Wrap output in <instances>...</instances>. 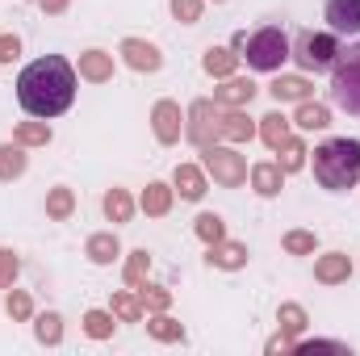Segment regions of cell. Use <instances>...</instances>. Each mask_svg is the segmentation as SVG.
I'll use <instances>...</instances> for the list:
<instances>
[{
  "mask_svg": "<svg viewBox=\"0 0 360 356\" xmlns=\"http://www.w3.org/2000/svg\"><path fill=\"white\" fill-rule=\"evenodd\" d=\"M17 101L30 117H59L76 101V68L63 55H42L17 76Z\"/></svg>",
  "mask_w": 360,
  "mask_h": 356,
  "instance_id": "1",
  "label": "cell"
},
{
  "mask_svg": "<svg viewBox=\"0 0 360 356\" xmlns=\"http://www.w3.org/2000/svg\"><path fill=\"white\" fill-rule=\"evenodd\" d=\"M314 180L327 193H344L360 180V139H327L314 147Z\"/></svg>",
  "mask_w": 360,
  "mask_h": 356,
  "instance_id": "2",
  "label": "cell"
},
{
  "mask_svg": "<svg viewBox=\"0 0 360 356\" xmlns=\"http://www.w3.org/2000/svg\"><path fill=\"white\" fill-rule=\"evenodd\" d=\"M331 101L348 117H360V42H352L348 51L335 55V68H331Z\"/></svg>",
  "mask_w": 360,
  "mask_h": 356,
  "instance_id": "3",
  "label": "cell"
},
{
  "mask_svg": "<svg viewBox=\"0 0 360 356\" xmlns=\"http://www.w3.org/2000/svg\"><path fill=\"white\" fill-rule=\"evenodd\" d=\"M239 59H248V68H256V72H281V63L289 59V38H285V30H281V25L256 30V34L243 42V55H239Z\"/></svg>",
  "mask_w": 360,
  "mask_h": 356,
  "instance_id": "4",
  "label": "cell"
},
{
  "mask_svg": "<svg viewBox=\"0 0 360 356\" xmlns=\"http://www.w3.org/2000/svg\"><path fill=\"white\" fill-rule=\"evenodd\" d=\"M335 55H340L335 34L302 30V34L289 42V59H297V68H302V72H331V68H335Z\"/></svg>",
  "mask_w": 360,
  "mask_h": 356,
  "instance_id": "5",
  "label": "cell"
},
{
  "mask_svg": "<svg viewBox=\"0 0 360 356\" xmlns=\"http://www.w3.org/2000/svg\"><path fill=\"white\" fill-rule=\"evenodd\" d=\"M201 168H205V177H214L222 189H239L248 180V160L235 147H222V143L201 147Z\"/></svg>",
  "mask_w": 360,
  "mask_h": 356,
  "instance_id": "6",
  "label": "cell"
},
{
  "mask_svg": "<svg viewBox=\"0 0 360 356\" xmlns=\"http://www.w3.org/2000/svg\"><path fill=\"white\" fill-rule=\"evenodd\" d=\"M184 139L201 151L222 139V105L218 101H193L184 113Z\"/></svg>",
  "mask_w": 360,
  "mask_h": 356,
  "instance_id": "7",
  "label": "cell"
},
{
  "mask_svg": "<svg viewBox=\"0 0 360 356\" xmlns=\"http://www.w3.org/2000/svg\"><path fill=\"white\" fill-rule=\"evenodd\" d=\"M151 130H155V143L160 147H176L180 134H184V113H180L176 101H155V109H151Z\"/></svg>",
  "mask_w": 360,
  "mask_h": 356,
  "instance_id": "8",
  "label": "cell"
},
{
  "mask_svg": "<svg viewBox=\"0 0 360 356\" xmlns=\"http://www.w3.org/2000/svg\"><path fill=\"white\" fill-rule=\"evenodd\" d=\"M117 55H122V63H126L130 72H143V76H151V72H160V68H164L160 46H155V42H147V38H122Z\"/></svg>",
  "mask_w": 360,
  "mask_h": 356,
  "instance_id": "9",
  "label": "cell"
},
{
  "mask_svg": "<svg viewBox=\"0 0 360 356\" xmlns=\"http://www.w3.org/2000/svg\"><path fill=\"white\" fill-rule=\"evenodd\" d=\"M205 265H210V268H222V272H239V268H248V243L218 239V243H210Z\"/></svg>",
  "mask_w": 360,
  "mask_h": 356,
  "instance_id": "10",
  "label": "cell"
},
{
  "mask_svg": "<svg viewBox=\"0 0 360 356\" xmlns=\"http://www.w3.org/2000/svg\"><path fill=\"white\" fill-rule=\"evenodd\" d=\"M256 84L248 80V76H226L222 80V89H214V101L222 105V109H248L252 101H256Z\"/></svg>",
  "mask_w": 360,
  "mask_h": 356,
  "instance_id": "11",
  "label": "cell"
},
{
  "mask_svg": "<svg viewBox=\"0 0 360 356\" xmlns=\"http://www.w3.org/2000/svg\"><path fill=\"white\" fill-rule=\"evenodd\" d=\"M323 17L331 34H360V0H327Z\"/></svg>",
  "mask_w": 360,
  "mask_h": 356,
  "instance_id": "12",
  "label": "cell"
},
{
  "mask_svg": "<svg viewBox=\"0 0 360 356\" xmlns=\"http://www.w3.org/2000/svg\"><path fill=\"white\" fill-rule=\"evenodd\" d=\"M172 189L180 193V201H201L205 197V168H197V164H176V172H172Z\"/></svg>",
  "mask_w": 360,
  "mask_h": 356,
  "instance_id": "13",
  "label": "cell"
},
{
  "mask_svg": "<svg viewBox=\"0 0 360 356\" xmlns=\"http://www.w3.org/2000/svg\"><path fill=\"white\" fill-rule=\"evenodd\" d=\"M248 177H252V189H256L260 197H281V189H285V172H281L276 160H260V164H252Z\"/></svg>",
  "mask_w": 360,
  "mask_h": 356,
  "instance_id": "14",
  "label": "cell"
},
{
  "mask_svg": "<svg viewBox=\"0 0 360 356\" xmlns=\"http://www.w3.org/2000/svg\"><path fill=\"white\" fill-rule=\"evenodd\" d=\"M256 134L264 139V147H269V151H281V147L293 139V130H289V117H285L281 109H272V113H264V117L256 122Z\"/></svg>",
  "mask_w": 360,
  "mask_h": 356,
  "instance_id": "15",
  "label": "cell"
},
{
  "mask_svg": "<svg viewBox=\"0 0 360 356\" xmlns=\"http://www.w3.org/2000/svg\"><path fill=\"white\" fill-rule=\"evenodd\" d=\"M348 276H352V260L344 252H327V256L314 260V281L319 285H344Z\"/></svg>",
  "mask_w": 360,
  "mask_h": 356,
  "instance_id": "16",
  "label": "cell"
},
{
  "mask_svg": "<svg viewBox=\"0 0 360 356\" xmlns=\"http://www.w3.org/2000/svg\"><path fill=\"white\" fill-rule=\"evenodd\" d=\"M172 201H176V189L164 184V180H151V184L143 189V197H139V205H143L147 218H164V214L172 210Z\"/></svg>",
  "mask_w": 360,
  "mask_h": 356,
  "instance_id": "17",
  "label": "cell"
},
{
  "mask_svg": "<svg viewBox=\"0 0 360 356\" xmlns=\"http://www.w3.org/2000/svg\"><path fill=\"white\" fill-rule=\"evenodd\" d=\"M80 80H89V84H109L113 80V55L109 51H84L80 55Z\"/></svg>",
  "mask_w": 360,
  "mask_h": 356,
  "instance_id": "18",
  "label": "cell"
},
{
  "mask_svg": "<svg viewBox=\"0 0 360 356\" xmlns=\"http://www.w3.org/2000/svg\"><path fill=\"white\" fill-rule=\"evenodd\" d=\"M201 68H205V76L226 80V76H235V68H239V51H235V46H210V51L201 55Z\"/></svg>",
  "mask_w": 360,
  "mask_h": 356,
  "instance_id": "19",
  "label": "cell"
},
{
  "mask_svg": "<svg viewBox=\"0 0 360 356\" xmlns=\"http://www.w3.org/2000/svg\"><path fill=\"white\" fill-rule=\"evenodd\" d=\"M222 139L226 143H252L256 139V122L248 117V109H222Z\"/></svg>",
  "mask_w": 360,
  "mask_h": 356,
  "instance_id": "20",
  "label": "cell"
},
{
  "mask_svg": "<svg viewBox=\"0 0 360 356\" xmlns=\"http://www.w3.org/2000/svg\"><path fill=\"white\" fill-rule=\"evenodd\" d=\"M269 92H272L276 105H285V101H310L314 96V84L306 76H276L269 84Z\"/></svg>",
  "mask_w": 360,
  "mask_h": 356,
  "instance_id": "21",
  "label": "cell"
},
{
  "mask_svg": "<svg viewBox=\"0 0 360 356\" xmlns=\"http://www.w3.org/2000/svg\"><path fill=\"white\" fill-rule=\"evenodd\" d=\"M84 256H89L92 265H113L122 256V243H117L113 231H96V235H89V243H84Z\"/></svg>",
  "mask_w": 360,
  "mask_h": 356,
  "instance_id": "22",
  "label": "cell"
},
{
  "mask_svg": "<svg viewBox=\"0 0 360 356\" xmlns=\"http://www.w3.org/2000/svg\"><path fill=\"white\" fill-rule=\"evenodd\" d=\"M306 327H310L306 306H297V302H281V306H276V331H285L289 340H297Z\"/></svg>",
  "mask_w": 360,
  "mask_h": 356,
  "instance_id": "23",
  "label": "cell"
},
{
  "mask_svg": "<svg viewBox=\"0 0 360 356\" xmlns=\"http://www.w3.org/2000/svg\"><path fill=\"white\" fill-rule=\"evenodd\" d=\"M293 126H302V130H327L331 126V109L323 101H297Z\"/></svg>",
  "mask_w": 360,
  "mask_h": 356,
  "instance_id": "24",
  "label": "cell"
},
{
  "mask_svg": "<svg viewBox=\"0 0 360 356\" xmlns=\"http://www.w3.org/2000/svg\"><path fill=\"white\" fill-rule=\"evenodd\" d=\"M76 214V193L68 189V184H55L51 193H46V218L51 222H68Z\"/></svg>",
  "mask_w": 360,
  "mask_h": 356,
  "instance_id": "25",
  "label": "cell"
},
{
  "mask_svg": "<svg viewBox=\"0 0 360 356\" xmlns=\"http://www.w3.org/2000/svg\"><path fill=\"white\" fill-rule=\"evenodd\" d=\"M147 336H151V340H160V344H180V340H184V327H180L168 310H160V314H151V319H147Z\"/></svg>",
  "mask_w": 360,
  "mask_h": 356,
  "instance_id": "26",
  "label": "cell"
},
{
  "mask_svg": "<svg viewBox=\"0 0 360 356\" xmlns=\"http://www.w3.org/2000/svg\"><path fill=\"white\" fill-rule=\"evenodd\" d=\"M101 205H105V218H109V222H130V218H134V197H130V189H109Z\"/></svg>",
  "mask_w": 360,
  "mask_h": 356,
  "instance_id": "27",
  "label": "cell"
},
{
  "mask_svg": "<svg viewBox=\"0 0 360 356\" xmlns=\"http://www.w3.org/2000/svg\"><path fill=\"white\" fill-rule=\"evenodd\" d=\"M109 310H113V319L117 323H143V302H139V293H130V289H117L113 293V302H109Z\"/></svg>",
  "mask_w": 360,
  "mask_h": 356,
  "instance_id": "28",
  "label": "cell"
},
{
  "mask_svg": "<svg viewBox=\"0 0 360 356\" xmlns=\"http://www.w3.org/2000/svg\"><path fill=\"white\" fill-rule=\"evenodd\" d=\"M25 168H30L25 147H21V143H4V147H0V180L25 177Z\"/></svg>",
  "mask_w": 360,
  "mask_h": 356,
  "instance_id": "29",
  "label": "cell"
},
{
  "mask_svg": "<svg viewBox=\"0 0 360 356\" xmlns=\"http://www.w3.org/2000/svg\"><path fill=\"white\" fill-rule=\"evenodd\" d=\"M34 336H38V344H46V348L63 344V314H55V310L38 314V319H34Z\"/></svg>",
  "mask_w": 360,
  "mask_h": 356,
  "instance_id": "30",
  "label": "cell"
},
{
  "mask_svg": "<svg viewBox=\"0 0 360 356\" xmlns=\"http://www.w3.org/2000/svg\"><path fill=\"white\" fill-rule=\"evenodd\" d=\"M13 139H17L21 147H46V143H51V126H46L42 117H34V122H21V126L13 130Z\"/></svg>",
  "mask_w": 360,
  "mask_h": 356,
  "instance_id": "31",
  "label": "cell"
},
{
  "mask_svg": "<svg viewBox=\"0 0 360 356\" xmlns=\"http://www.w3.org/2000/svg\"><path fill=\"white\" fill-rule=\"evenodd\" d=\"M193 231H197V239H201L205 248L218 243V239H226V222H222V214H197Z\"/></svg>",
  "mask_w": 360,
  "mask_h": 356,
  "instance_id": "32",
  "label": "cell"
},
{
  "mask_svg": "<svg viewBox=\"0 0 360 356\" xmlns=\"http://www.w3.org/2000/svg\"><path fill=\"white\" fill-rule=\"evenodd\" d=\"M139 302H143V310L147 314H160V310H168L172 306V289H164V285H139Z\"/></svg>",
  "mask_w": 360,
  "mask_h": 356,
  "instance_id": "33",
  "label": "cell"
},
{
  "mask_svg": "<svg viewBox=\"0 0 360 356\" xmlns=\"http://www.w3.org/2000/svg\"><path fill=\"white\" fill-rule=\"evenodd\" d=\"M4 314H8L13 323L34 319V298H30L25 289H8V293H4Z\"/></svg>",
  "mask_w": 360,
  "mask_h": 356,
  "instance_id": "34",
  "label": "cell"
},
{
  "mask_svg": "<svg viewBox=\"0 0 360 356\" xmlns=\"http://www.w3.org/2000/svg\"><path fill=\"white\" fill-rule=\"evenodd\" d=\"M306 155H310L306 143H302V139H289V143L281 147V160H276V164H281V172L289 177V172H302V168H306Z\"/></svg>",
  "mask_w": 360,
  "mask_h": 356,
  "instance_id": "35",
  "label": "cell"
},
{
  "mask_svg": "<svg viewBox=\"0 0 360 356\" xmlns=\"http://www.w3.org/2000/svg\"><path fill=\"white\" fill-rule=\"evenodd\" d=\"M147 272H151V252H147V248H139V252L126 256V285H130V289H139V285L147 281Z\"/></svg>",
  "mask_w": 360,
  "mask_h": 356,
  "instance_id": "36",
  "label": "cell"
},
{
  "mask_svg": "<svg viewBox=\"0 0 360 356\" xmlns=\"http://www.w3.org/2000/svg\"><path fill=\"white\" fill-rule=\"evenodd\" d=\"M84 336L89 340H109L113 336V310H89L84 314Z\"/></svg>",
  "mask_w": 360,
  "mask_h": 356,
  "instance_id": "37",
  "label": "cell"
},
{
  "mask_svg": "<svg viewBox=\"0 0 360 356\" xmlns=\"http://www.w3.org/2000/svg\"><path fill=\"white\" fill-rule=\"evenodd\" d=\"M285 252L289 256H314V248H319V239H314V231H285Z\"/></svg>",
  "mask_w": 360,
  "mask_h": 356,
  "instance_id": "38",
  "label": "cell"
},
{
  "mask_svg": "<svg viewBox=\"0 0 360 356\" xmlns=\"http://www.w3.org/2000/svg\"><path fill=\"white\" fill-rule=\"evenodd\" d=\"M201 13H205V0H172V17L180 25H197Z\"/></svg>",
  "mask_w": 360,
  "mask_h": 356,
  "instance_id": "39",
  "label": "cell"
},
{
  "mask_svg": "<svg viewBox=\"0 0 360 356\" xmlns=\"http://www.w3.org/2000/svg\"><path fill=\"white\" fill-rule=\"evenodd\" d=\"M17 272H21V256L13 248H0V289H13Z\"/></svg>",
  "mask_w": 360,
  "mask_h": 356,
  "instance_id": "40",
  "label": "cell"
},
{
  "mask_svg": "<svg viewBox=\"0 0 360 356\" xmlns=\"http://www.w3.org/2000/svg\"><path fill=\"white\" fill-rule=\"evenodd\" d=\"M293 352L297 356H314V352H348V344H340V340H293Z\"/></svg>",
  "mask_w": 360,
  "mask_h": 356,
  "instance_id": "41",
  "label": "cell"
},
{
  "mask_svg": "<svg viewBox=\"0 0 360 356\" xmlns=\"http://www.w3.org/2000/svg\"><path fill=\"white\" fill-rule=\"evenodd\" d=\"M21 59V38L17 34H0V63H13Z\"/></svg>",
  "mask_w": 360,
  "mask_h": 356,
  "instance_id": "42",
  "label": "cell"
},
{
  "mask_svg": "<svg viewBox=\"0 0 360 356\" xmlns=\"http://www.w3.org/2000/svg\"><path fill=\"white\" fill-rule=\"evenodd\" d=\"M264 352H293V340H289V336H285V331H276V336H272L269 344H264Z\"/></svg>",
  "mask_w": 360,
  "mask_h": 356,
  "instance_id": "43",
  "label": "cell"
},
{
  "mask_svg": "<svg viewBox=\"0 0 360 356\" xmlns=\"http://www.w3.org/2000/svg\"><path fill=\"white\" fill-rule=\"evenodd\" d=\"M68 4H72V0H38V8L51 13V17H55V13H68Z\"/></svg>",
  "mask_w": 360,
  "mask_h": 356,
  "instance_id": "44",
  "label": "cell"
},
{
  "mask_svg": "<svg viewBox=\"0 0 360 356\" xmlns=\"http://www.w3.org/2000/svg\"><path fill=\"white\" fill-rule=\"evenodd\" d=\"M214 4H226V0H214Z\"/></svg>",
  "mask_w": 360,
  "mask_h": 356,
  "instance_id": "45",
  "label": "cell"
}]
</instances>
